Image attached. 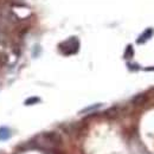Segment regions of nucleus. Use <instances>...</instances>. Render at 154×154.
Returning <instances> with one entry per match:
<instances>
[{"mask_svg":"<svg viewBox=\"0 0 154 154\" xmlns=\"http://www.w3.org/2000/svg\"><path fill=\"white\" fill-rule=\"evenodd\" d=\"M39 101H40V98H39V97H30V98H27V100L25 101V104H26V106L35 104V103H38Z\"/></svg>","mask_w":154,"mask_h":154,"instance_id":"20e7f679","label":"nucleus"},{"mask_svg":"<svg viewBox=\"0 0 154 154\" xmlns=\"http://www.w3.org/2000/svg\"><path fill=\"white\" fill-rule=\"evenodd\" d=\"M78 46H79V43H78V39L72 37V38H69L68 40L63 42L62 44H59V49L63 54L65 55H71V54H75L78 50Z\"/></svg>","mask_w":154,"mask_h":154,"instance_id":"f257e3e1","label":"nucleus"},{"mask_svg":"<svg viewBox=\"0 0 154 154\" xmlns=\"http://www.w3.org/2000/svg\"><path fill=\"white\" fill-rule=\"evenodd\" d=\"M12 135V132L8 127H0V141H7Z\"/></svg>","mask_w":154,"mask_h":154,"instance_id":"f03ea898","label":"nucleus"},{"mask_svg":"<svg viewBox=\"0 0 154 154\" xmlns=\"http://www.w3.org/2000/svg\"><path fill=\"white\" fill-rule=\"evenodd\" d=\"M152 33H153V30H152V29H148L147 31H145V32L142 33V36H141L140 38L137 39V43H145L147 39L152 37Z\"/></svg>","mask_w":154,"mask_h":154,"instance_id":"7ed1b4c3","label":"nucleus"},{"mask_svg":"<svg viewBox=\"0 0 154 154\" xmlns=\"http://www.w3.org/2000/svg\"><path fill=\"white\" fill-rule=\"evenodd\" d=\"M98 107H101V104H95V106H90V107H88V108H85V109H83L81 113H88L89 110H94V109H96Z\"/></svg>","mask_w":154,"mask_h":154,"instance_id":"39448f33","label":"nucleus"}]
</instances>
